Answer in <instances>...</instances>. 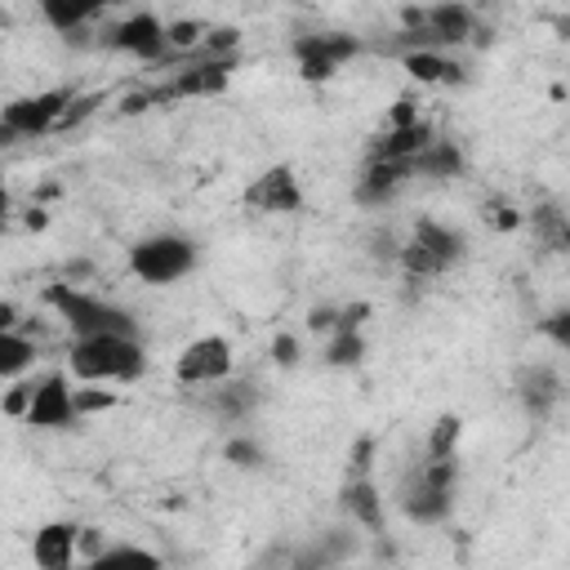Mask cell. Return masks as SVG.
<instances>
[{"label":"cell","mask_w":570,"mask_h":570,"mask_svg":"<svg viewBox=\"0 0 570 570\" xmlns=\"http://www.w3.org/2000/svg\"><path fill=\"white\" fill-rule=\"evenodd\" d=\"M191 263H196V245L187 236H151V240L129 249V267L147 285H169V281L187 276Z\"/></svg>","instance_id":"obj_4"},{"label":"cell","mask_w":570,"mask_h":570,"mask_svg":"<svg viewBox=\"0 0 570 570\" xmlns=\"http://www.w3.org/2000/svg\"><path fill=\"white\" fill-rule=\"evenodd\" d=\"M530 227H534V240H539L543 249H557V254L570 249V214H561V209H552V205H539V209L530 214Z\"/></svg>","instance_id":"obj_19"},{"label":"cell","mask_w":570,"mask_h":570,"mask_svg":"<svg viewBox=\"0 0 570 570\" xmlns=\"http://www.w3.org/2000/svg\"><path fill=\"white\" fill-rule=\"evenodd\" d=\"M543 334L557 343V347H566L570 352V307H561V312H552L548 321H543Z\"/></svg>","instance_id":"obj_31"},{"label":"cell","mask_w":570,"mask_h":570,"mask_svg":"<svg viewBox=\"0 0 570 570\" xmlns=\"http://www.w3.org/2000/svg\"><path fill=\"white\" fill-rule=\"evenodd\" d=\"M227 459H232L236 468H258V463H263V450H258L254 441H227Z\"/></svg>","instance_id":"obj_32"},{"label":"cell","mask_w":570,"mask_h":570,"mask_svg":"<svg viewBox=\"0 0 570 570\" xmlns=\"http://www.w3.org/2000/svg\"><path fill=\"white\" fill-rule=\"evenodd\" d=\"M85 570H160V557L147 548H107Z\"/></svg>","instance_id":"obj_20"},{"label":"cell","mask_w":570,"mask_h":570,"mask_svg":"<svg viewBox=\"0 0 570 570\" xmlns=\"http://www.w3.org/2000/svg\"><path fill=\"white\" fill-rule=\"evenodd\" d=\"M45 298L58 307V316L71 325L76 338H98V334H125V338H134V330H138L129 312H120V307H111L102 298H89L80 289H67V285H49Z\"/></svg>","instance_id":"obj_3"},{"label":"cell","mask_w":570,"mask_h":570,"mask_svg":"<svg viewBox=\"0 0 570 570\" xmlns=\"http://www.w3.org/2000/svg\"><path fill=\"white\" fill-rule=\"evenodd\" d=\"M31 356H36V343H31V338H22L18 330L0 334V374H4V379H13Z\"/></svg>","instance_id":"obj_22"},{"label":"cell","mask_w":570,"mask_h":570,"mask_svg":"<svg viewBox=\"0 0 570 570\" xmlns=\"http://www.w3.org/2000/svg\"><path fill=\"white\" fill-rule=\"evenodd\" d=\"M454 441H459V419L441 414L436 428L428 432V459H454Z\"/></svg>","instance_id":"obj_27"},{"label":"cell","mask_w":570,"mask_h":570,"mask_svg":"<svg viewBox=\"0 0 570 570\" xmlns=\"http://www.w3.org/2000/svg\"><path fill=\"white\" fill-rule=\"evenodd\" d=\"M71 89H49V94H36V98H22V102H9L4 107V120H0V138L13 142V138H36V134H49L58 129L62 111L71 107Z\"/></svg>","instance_id":"obj_5"},{"label":"cell","mask_w":570,"mask_h":570,"mask_svg":"<svg viewBox=\"0 0 570 570\" xmlns=\"http://www.w3.org/2000/svg\"><path fill=\"white\" fill-rule=\"evenodd\" d=\"M361 53V40L356 36H343V31H325V36H298L294 40V58H298V71L303 80H325L334 76L347 58Z\"/></svg>","instance_id":"obj_6"},{"label":"cell","mask_w":570,"mask_h":570,"mask_svg":"<svg viewBox=\"0 0 570 570\" xmlns=\"http://www.w3.org/2000/svg\"><path fill=\"white\" fill-rule=\"evenodd\" d=\"M31 396H36V383H13L9 387V396H4V414H22L27 419V410H31Z\"/></svg>","instance_id":"obj_30"},{"label":"cell","mask_w":570,"mask_h":570,"mask_svg":"<svg viewBox=\"0 0 570 570\" xmlns=\"http://www.w3.org/2000/svg\"><path fill=\"white\" fill-rule=\"evenodd\" d=\"M485 223L499 227V232H512V227H521V214L508 209V205H485Z\"/></svg>","instance_id":"obj_33"},{"label":"cell","mask_w":570,"mask_h":570,"mask_svg":"<svg viewBox=\"0 0 570 570\" xmlns=\"http://www.w3.org/2000/svg\"><path fill=\"white\" fill-rule=\"evenodd\" d=\"M40 13H45V18H49V22L58 27V31H67V36H71V31L80 27V22H89V18H98L102 9H98V4H45Z\"/></svg>","instance_id":"obj_25"},{"label":"cell","mask_w":570,"mask_h":570,"mask_svg":"<svg viewBox=\"0 0 570 570\" xmlns=\"http://www.w3.org/2000/svg\"><path fill=\"white\" fill-rule=\"evenodd\" d=\"M71 419H76V401H71L67 379H62V374H45V379L36 383L27 423H31V428H67Z\"/></svg>","instance_id":"obj_10"},{"label":"cell","mask_w":570,"mask_h":570,"mask_svg":"<svg viewBox=\"0 0 570 570\" xmlns=\"http://www.w3.org/2000/svg\"><path fill=\"white\" fill-rule=\"evenodd\" d=\"M370 454H374V441L370 436L356 441V450H352V476H365L370 472Z\"/></svg>","instance_id":"obj_36"},{"label":"cell","mask_w":570,"mask_h":570,"mask_svg":"<svg viewBox=\"0 0 570 570\" xmlns=\"http://www.w3.org/2000/svg\"><path fill=\"white\" fill-rule=\"evenodd\" d=\"M102 40H107L111 49H125V53L151 62V67H160V62L169 58V31H165L160 18H151V13H134V18L116 22V27H107Z\"/></svg>","instance_id":"obj_7"},{"label":"cell","mask_w":570,"mask_h":570,"mask_svg":"<svg viewBox=\"0 0 570 570\" xmlns=\"http://www.w3.org/2000/svg\"><path fill=\"white\" fill-rule=\"evenodd\" d=\"M71 374L85 383H129L142 374V343L125 334H98V338H76L71 343Z\"/></svg>","instance_id":"obj_1"},{"label":"cell","mask_w":570,"mask_h":570,"mask_svg":"<svg viewBox=\"0 0 570 570\" xmlns=\"http://www.w3.org/2000/svg\"><path fill=\"white\" fill-rule=\"evenodd\" d=\"M102 102V94H76L71 98V107L62 111V120H58V129H71V125H80L85 116H94V107Z\"/></svg>","instance_id":"obj_29"},{"label":"cell","mask_w":570,"mask_h":570,"mask_svg":"<svg viewBox=\"0 0 570 570\" xmlns=\"http://www.w3.org/2000/svg\"><path fill=\"white\" fill-rule=\"evenodd\" d=\"M454 476H459L454 459H423V463L405 476V485H401V508H405V517L419 521V525H436V521L454 508Z\"/></svg>","instance_id":"obj_2"},{"label":"cell","mask_w":570,"mask_h":570,"mask_svg":"<svg viewBox=\"0 0 570 570\" xmlns=\"http://www.w3.org/2000/svg\"><path fill=\"white\" fill-rule=\"evenodd\" d=\"M396 263L405 267V276H410V281H432V276H441V272H445V267H441V263H436L419 240H405Z\"/></svg>","instance_id":"obj_24"},{"label":"cell","mask_w":570,"mask_h":570,"mask_svg":"<svg viewBox=\"0 0 570 570\" xmlns=\"http://www.w3.org/2000/svg\"><path fill=\"white\" fill-rule=\"evenodd\" d=\"M405 174H414L410 160H370L365 174L356 178V200H361V205H383V200H392V191L405 183Z\"/></svg>","instance_id":"obj_13"},{"label":"cell","mask_w":570,"mask_h":570,"mask_svg":"<svg viewBox=\"0 0 570 570\" xmlns=\"http://www.w3.org/2000/svg\"><path fill=\"white\" fill-rule=\"evenodd\" d=\"M432 142H436V138H432V125H428V120H414V125H405V129L379 134L374 147H370V160H410V165H414Z\"/></svg>","instance_id":"obj_12"},{"label":"cell","mask_w":570,"mask_h":570,"mask_svg":"<svg viewBox=\"0 0 570 570\" xmlns=\"http://www.w3.org/2000/svg\"><path fill=\"white\" fill-rule=\"evenodd\" d=\"M76 548H80V530L71 521H49L31 539V557H36L40 570H71Z\"/></svg>","instance_id":"obj_11"},{"label":"cell","mask_w":570,"mask_h":570,"mask_svg":"<svg viewBox=\"0 0 570 570\" xmlns=\"http://www.w3.org/2000/svg\"><path fill=\"white\" fill-rule=\"evenodd\" d=\"M361 356H365V338L361 334H347V330L330 334V343H325V361L330 365H356Z\"/></svg>","instance_id":"obj_26"},{"label":"cell","mask_w":570,"mask_h":570,"mask_svg":"<svg viewBox=\"0 0 570 570\" xmlns=\"http://www.w3.org/2000/svg\"><path fill=\"white\" fill-rule=\"evenodd\" d=\"M552 27H557L561 36H570V13H566V18H552Z\"/></svg>","instance_id":"obj_38"},{"label":"cell","mask_w":570,"mask_h":570,"mask_svg":"<svg viewBox=\"0 0 570 570\" xmlns=\"http://www.w3.org/2000/svg\"><path fill=\"white\" fill-rule=\"evenodd\" d=\"M441 45H463L472 36V13L463 4H432L428 22H423Z\"/></svg>","instance_id":"obj_17"},{"label":"cell","mask_w":570,"mask_h":570,"mask_svg":"<svg viewBox=\"0 0 570 570\" xmlns=\"http://www.w3.org/2000/svg\"><path fill=\"white\" fill-rule=\"evenodd\" d=\"M419 116H414V102L410 98H401L396 107H392V120H387V129H405V125H414Z\"/></svg>","instance_id":"obj_37"},{"label":"cell","mask_w":570,"mask_h":570,"mask_svg":"<svg viewBox=\"0 0 570 570\" xmlns=\"http://www.w3.org/2000/svg\"><path fill=\"white\" fill-rule=\"evenodd\" d=\"M343 508L356 517V525H365V530H383V499H379V490L370 485V476H352L347 485H343Z\"/></svg>","instance_id":"obj_15"},{"label":"cell","mask_w":570,"mask_h":570,"mask_svg":"<svg viewBox=\"0 0 570 570\" xmlns=\"http://www.w3.org/2000/svg\"><path fill=\"white\" fill-rule=\"evenodd\" d=\"M517 396L525 401V410L530 414H548L552 410V401L561 396V383H557V374L548 370V365H525L521 374H517Z\"/></svg>","instance_id":"obj_14"},{"label":"cell","mask_w":570,"mask_h":570,"mask_svg":"<svg viewBox=\"0 0 570 570\" xmlns=\"http://www.w3.org/2000/svg\"><path fill=\"white\" fill-rule=\"evenodd\" d=\"M245 205L267 209V214H294V209L303 205V191H298L294 169L276 165V169H267L263 178H254V183H249V191H245Z\"/></svg>","instance_id":"obj_9"},{"label":"cell","mask_w":570,"mask_h":570,"mask_svg":"<svg viewBox=\"0 0 570 570\" xmlns=\"http://www.w3.org/2000/svg\"><path fill=\"white\" fill-rule=\"evenodd\" d=\"M174 374H178V383H187V387H191V383L218 387V383L232 374V343L218 338V334H205V338L187 343L183 356H178V365H174Z\"/></svg>","instance_id":"obj_8"},{"label":"cell","mask_w":570,"mask_h":570,"mask_svg":"<svg viewBox=\"0 0 570 570\" xmlns=\"http://www.w3.org/2000/svg\"><path fill=\"white\" fill-rule=\"evenodd\" d=\"M414 240L441 263V267H450V263H459V254H463V236L459 232H450V227H441V223H419L414 227Z\"/></svg>","instance_id":"obj_18"},{"label":"cell","mask_w":570,"mask_h":570,"mask_svg":"<svg viewBox=\"0 0 570 570\" xmlns=\"http://www.w3.org/2000/svg\"><path fill=\"white\" fill-rule=\"evenodd\" d=\"M71 401H76V414H94V410H107L116 396H111L107 387L89 383V387H76V392H71Z\"/></svg>","instance_id":"obj_28"},{"label":"cell","mask_w":570,"mask_h":570,"mask_svg":"<svg viewBox=\"0 0 570 570\" xmlns=\"http://www.w3.org/2000/svg\"><path fill=\"white\" fill-rule=\"evenodd\" d=\"M214 410H218L223 419H240V414H249V410H254V387H249V383H218V392H214Z\"/></svg>","instance_id":"obj_23"},{"label":"cell","mask_w":570,"mask_h":570,"mask_svg":"<svg viewBox=\"0 0 570 570\" xmlns=\"http://www.w3.org/2000/svg\"><path fill=\"white\" fill-rule=\"evenodd\" d=\"M307 330H312V334H334V330H338V312H334V307H316V312L307 316Z\"/></svg>","instance_id":"obj_35"},{"label":"cell","mask_w":570,"mask_h":570,"mask_svg":"<svg viewBox=\"0 0 570 570\" xmlns=\"http://www.w3.org/2000/svg\"><path fill=\"white\" fill-rule=\"evenodd\" d=\"M272 361H276V365H294V361H298V338H294V334H276Z\"/></svg>","instance_id":"obj_34"},{"label":"cell","mask_w":570,"mask_h":570,"mask_svg":"<svg viewBox=\"0 0 570 570\" xmlns=\"http://www.w3.org/2000/svg\"><path fill=\"white\" fill-rule=\"evenodd\" d=\"M463 169V151L454 142H432L419 160H414V174H428V178H450Z\"/></svg>","instance_id":"obj_21"},{"label":"cell","mask_w":570,"mask_h":570,"mask_svg":"<svg viewBox=\"0 0 570 570\" xmlns=\"http://www.w3.org/2000/svg\"><path fill=\"white\" fill-rule=\"evenodd\" d=\"M405 71L423 85H459L463 80V67L454 58H441L436 49H419V53H405Z\"/></svg>","instance_id":"obj_16"}]
</instances>
